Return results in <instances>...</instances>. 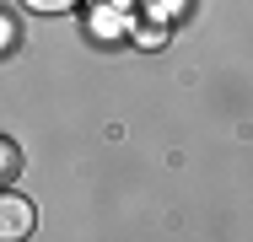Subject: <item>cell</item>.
<instances>
[{
  "label": "cell",
  "instance_id": "cell-1",
  "mask_svg": "<svg viewBox=\"0 0 253 242\" xmlns=\"http://www.w3.org/2000/svg\"><path fill=\"white\" fill-rule=\"evenodd\" d=\"M33 232V204L22 194H0V242H16Z\"/></svg>",
  "mask_w": 253,
  "mask_h": 242
},
{
  "label": "cell",
  "instance_id": "cell-2",
  "mask_svg": "<svg viewBox=\"0 0 253 242\" xmlns=\"http://www.w3.org/2000/svg\"><path fill=\"white\" fill-rule=\"evenodd\" d=\"M16 172H22V151H16L11 140H0V183H11Z\"/></svg>",
  "mask_w": 253,
  "mask_h": 242
},
{
  "label": "cell",
  "instance_id": "cell-3",
  "mask_svg": "<svg viewBox=\"0 0 253 242\" xmlns=\"http://www.w3.org/2000/svg\"><path fill=\"white\" fill-rule=\"evenodd\" d=\"M22 5H33L38 16H54V11H70L76 0H22Z\"/></svg>",
  "mask_w": 253,
  "mask_h": 242
},
{
  "label": "cell",
  "instance_id": "cell-4",
  "mask_svg": "<svg viewBox=\"0 0 253 242\" xmlns=\"http://www.w3.org/2000/svg\"><path fill=\"white\" fill-rule=\"evenodd\" d=\"M5 43H16V27H11V22H5V11H0V48Z\"/></svg>",
  "mask_w": 253,
  "mask_h": 242
}]
</instances>
